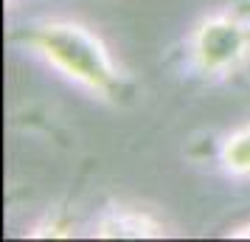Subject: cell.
I'll list each match as a JSON object with an SVG mask.
<instances>
[{
    "mask_svg": "<svg viewBox=\"0 0 250 242\" xmlns=\"http://www.w3.org/2000/svg\"><path fill=\"white\" fill-rule=\"evenodd\" d=\"M28 43L54 68L68 73L70 79L82 82L90 90H99L104 96L115 93L118 73L110 62V54L104 51L102 40L90 34L87 28L76 23H45L28 37Z\"/></svg>",
    "mask_w": 250,
    "mask_h": 242,
    "instance_id": "1",
    "label": "cell"
},
{
    "mask_svg": "<svg viewBox=\"0 0 250 242\" xmlns=\"http://www.w3.org/2000/svg\"><path fill=\"white\" fill-rule=\"evenodd\" d=\"M191 48L203 70L230 73L250 54V31L233 17H211L194 31Z\"/></svg>",
    "mask_w": 250,
    "mask_h": 242,
    "instance_id": "2",
    "label": "cell"
},
{
    "mask_svg": "<svg viewBox=\"0 0 250 242\" xmlns=\"http://www.w3.org/2000/svg\"><path fill=\"white\" fill-rule=\"evenodd\" d=\"M99 234L102 237H155L160 231L152 220L138 214V211H118V214H110L102 220Z\"/></svg>",
    "mask_w": 250,
    "mask_h": 242,
    "instance_id": "3",
    "label": "cell"
},
{
    "mask_svg": "<svg viewBox=\"0 0 250 242\" xmlns=\"http://www.w3.org/2000/svg\"><path fill=\"white\" fill-rule=\"evenodd\" d=\"M222 161H225V166L233 175H250V124L236 130V132L225 141Z\"/></svg>",
    "mask_w": 250,
    "mask_h": 242,
    "instance_id": "4",
    "label": "cell"
},
{
    "mask_svg": "<svg viewBox=\"0 0 250 242\" xmlns=\"http://www.w3.org/2000/svg\"><path fill=\"white\" fill-rule=\"evenodd\" d=\"M236 237H250V225L248 228H242V231H236Z\"/></svg>",
    "mask_w": 250,
    "mask_h": 242,
    "instance_id": "5",
    "label": "cell"
}]
</instances>
